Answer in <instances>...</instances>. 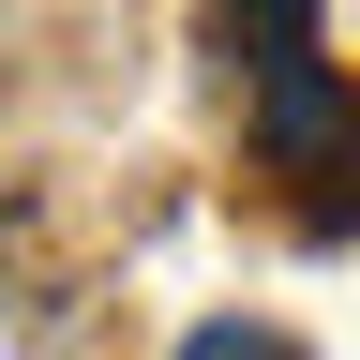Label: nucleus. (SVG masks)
I'll use <instances>...</instances> for the list:
<instances>
[{
  "mask_svg": "<svg viewBox=\"0 0 360 360\" xmlns=\"http://www.w3.org/2000/svg\"><path fill=\"white\" fill-rule=\"evenodd\" d=\"M255 135H270V165H315V150H345V90H330V60L270 75V105H255Z\"/></svg>",
  "mask_w": 360,
  "mask_h": 360,
  "instance_id": "f257e3e1",
  "label": "nucleus"
},
{
  "mask_svg": "<svg viewBox=\"0 0 360 360\" xmlns=\"http://www.w3.org/2000/svg\"><path fill=\"white\" fill-rule=\"evenodd\" d=\"M210 30H225V45L255 30V45H270L255 75H300V60H315V0H210Z\"/></svg>",
  "mask_w": 360,
  "mask_h": 360,
  "instance_id": "f03ea898",
  "label": "nucleus"
},
{
  "mask_svg": "<svg viewBox=\"0 0 360 360\" xmlns=\"http://www.w3.org/2000/svg\"><path fill=\"white\" fill-rule=\"evenodd\" d=\"M180 360H285V345H270V330H240V315H210V330L180 345Z\"/></svg>",
  "mask_w": 360,
  "mask_h": 360,
  "instance_id": "7ed1b4c3",
  "label": "nucleus"
}]
</instances>
